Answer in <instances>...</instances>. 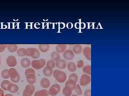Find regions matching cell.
<instances>
[{
  "instance_id": "1",
  "label": "cell",
  "mask_w": 129,
  "mask_h": 96,
  "mask_svg": "<svg viewBox=\"0 0 129 96\" xmlns=\"http://www.w3.org/2000/svg\"><path fill=\"white\" fill-rule=\"evenodd\" d=\"M53 77L57 82L63 83L67 80V74L64 72L56 70L53 72Z\"/></svg>"
},
{
  "instance_id": "2",
  "label": "cell",
  "mask_w": 129,
  "mask_h": 96,
  "mask_svg": "<svg viewBox=\"0 0 129 96\" xmlns=\"http://www.w3.org/2000/svg\"><path fill=\"white\" fill-rule=\"evenodd\" d=\"M8 74L11 80L14 83H17L20 80V75L14 68H12L8 70Z\"/></svg>"
},
{
  "instance_id": "3",
  "label": "cell",
  "mask_w": 129,
  "mask_h": 96,
  "mask_svg": "<svg viewBox=\"0 0 129 96\" xmlns=\"http://www.w3.org/2000/svg\"><path fill=\"white\" fill-rule=\"evenodd\" d=\"M46 64L45 60L41 59L33 60L31 62V64L32 67L35 70H40L44 68Z\"/></svg>"
},
{
  "instance_id": "4",
  "label": "cell",
  "mask_w": 129,
  "mask_h": 96,
  "mask_svg": "<svg viewBox=\"0 0 129 96\" xmlns=\"http://www.w3.org/2000/svg\"><path fill=\"white\" fill-rule=\"evenodd\" d=\"M27 49V56L32 57L33 58L38 59L40 56V53L39 50L36 48H28Z\"/></svg>"
},
{
  "instance_id": "5",
  "label": "cell",
  "mask_w": 129,
  "mask_h": 96,
  "mask_svg": "<svg viewBox=\"0 0 129 96\" xmlns=\"http://www.w3.org/2000/svg\"><path fill=\"white\" fill-rule=\"evenodd\" d=\"M61 87L58 84H54L52 85L49 89L48 91V94L51 96H56L60 92Z\"/></svg>"
},
{
  "instance_id": "6",
  "label": "cell",
  "mask_w": 129,
  "mask_h": 96,
  "mask_svg": "<svg viewBox=\"0 0 129 96\" xmlns=\"http://www.w3.org/2000/svg\"><path fill=\"white\" fill-rule=\"evenodd\" d=\"M90 80V76L86 74H83L81 76L80 80V84L81 86H86L89 84Z\"/></svg>"
},
{
  "instance_id": "7",
  "label": "cell",
  "mask_w": 129,
  "mask_h": 96,
  "mask_svg": "<svg viewBox=\"0 0 129 96\" xmlns=\"http://www.w3.org/2000/svg\"><path fill=\"white\" fill-rule=\"evenodd\" d=\"M6 63L9 67H14L17 64V60L16 57L13 56H9L7 58Z\"/></svg>"
},
{
  "instance_id": "8",
  "label": "cell",
  "mask_w": 129,
  "mask_h": 96,
  "mask_svg": "<svg viewBox=\"0 0 129 96\" xmlns=\"http://www.w3.org/2000/svg\"><path fill=\"white\" fill-rule=\"evenodd\" d=\"M63 56L64 59L67 60H72L74 57V54L73 50H68L63 53Z\"/></svg>"
},
{
  "instance_id": "9",
  "label": "cell",
  "mask_w": 129,
  "mask_h": 96,
  "mask_svg": "<svg viewBox=\"0 0 129 96\" xmlns=\"http://www.w3.org/2000/svg\"><path fill=\"white\" fill-rule=\"evenodd\" d=\"M35 88L33 84H29L25 86V89L24 90L23 93L29 94L32 96L34 93Z\"/></svg>"
},
{
  "instance_id": "10",
  "label": "cell",
  "mask_w": 129,
  "mask_h": 96,
  "mask_svg": "<svg viewBox=\"0 0 129 96\" xmlns=\"http://www.w3.org/2000/svg\"><path fill=\"white\" fill-rule=\"evenodd\" d=\"M67 65V62L64 60H60L56 62V66L57 68L60 70L66 68Z\"/></svg>"
},
{
  "instance_id": "11",
  "label": "cell",
  "mask_w": 129,
  "mask_h": 96,
  "mask_svg": "<svg viewBox=\"0 0 129 96\" xmlns=\"http://www.w3.org/2000/svg\"><path fill=\"white\" fill-rule=\"evenodd\" d=\"M19 90V87L17 85L10 83L8 86V91L12 93H15Z\"/></svg>"
},
{
  "instance_id": "12",
  "label": "cell",
  "mask_w": 129,
  "mask_h": 96,
  "mask_svg": "<svg viewBox=\"0 0 129 96\" xmlns=\"http://www.w3.org/2000/svg\"><path fill=\"white\" fill-rule=\"evenodd\" d=\"M76 86V82L73 80H69L66 82L65 84V87L68 88L71 90H75Z\"/></svg>"
},
{
  "instance_id": "13",
  "label": "cell",
  "mask_w": 129,
  "mask_h": 96,
  "mask_svg": "<svg viewBox=\"0 0 129 96\" xmlns=\"http://www.w3.org/2000/svg\"><path fill=\"white\" fill-rule=\"evenodd\" d=\"M83 52L86 58L88 60H91V49L89 47H86L83 49Z\"/></svg>"
},
{
  "instance_id": "14",
  "label": "cell",
  "mask_w": 129,
  "mask_h": 96,
  "mask_svg": "<svg viewBox=\"0 0 129 96\" xmlns=\"http://www.w3.org/2000/svg\"><path fill=\"white\" fill-rule=\"evenodd\" d=\"M30 60L27 58H23L21 60V66L24 68H26L30 66Z\"/></svg>"
},
{
  "instance_id": "15",
  "label": "cell",
  "mask_w": 129,
  "mask_h": 96,
  "mask_svg": "<svg viewBox=\"0 0 129 96\" xmlns=\"http://www.w3.org/2000/svg\"><path fill=\"white\" fill-rule=\"evenodd\" d=\"M26 80L28 83L31 84H34L36 81V77L35 74H29L26 76Z\"/></svg>"
},
{
  "instance_id": "16",
  "label": "cell",
  "mask_w": 129,
  "mask_h": 96,
  "mask_svg": "<svg viewBox=\"0 0 129 96\" xmlns=\"http://www.w3.org/2000/svg\"><path fill=\"white\" fill-rule=\"evenodd\" d=\"M53 71L52 69L48 66H46L43 69V74L46 77H50L53 74Z\"/></svg>"
},
{
  "instance_id": "17",
  "label": "cell",
  "mask_w": 129,
  "mask_h": 96,
  "mask_svg": "<svg viewBox=\"0 0 129 96\" xmlns=\"http://www.w3.org/2000/svg\"><path fill=\"white\" fill-rule=\"evenodd\" d=\"M41 86L42 88L47 89L50 86V82L47 78H42L41 80Z\"/></svg>"
},
{
  "instance_id": "18",
  "label": "cell",
  "mask_w": 129,
  "mask_h": 96,
  "mask_svg": "<svg viewBox=\"0 0 129 96\" xmlns=\"http://www.w3.org/2000/svg\"><path fill=\"white\" fill-rule=\"evenodd\" d=\"M83 50V47L80 44H76L73 46V51L74 54H80Z\"/></svg>"
},
{
  "instance_id": "19",
  "label": "cell",
  "mask_w": 129,
  "mask_h": 96,
  "mask_svg": "<svg viewBox=\"0 0 129 96\" xmlns=\"http://www.w3.org/2000/svg\"><path fill=\"white\" fill-rule=\"evenodd\" d=\"M67 46L66 44H58L56 47V52L58 54L64 52L66 50Z\"/></svg>"
},
{
  "instance_id": "20",
  "label": "cell",
  "mask_w": 129,
  "mask_h": 96,
  "mask_svg": "<svg viewBox=\"0 0 129 96\" xmlns=\"http://www.w3.org/2000/svg\"><path fill=\"white\" fill-rule=\"evenodd\" d=\"M67 68L70 72H73L76 71L77 66L73 62H69L67 64Z\"/></svg>"
},
{
  "instance_id": "21",
  "label": "cell",
  "mask_w": 129,
  "mask_h": 96,
  "mask_svg": "<svg viewBox=\"0 0 129 96\" xmlns=\"http://www.w3.org/2000/svg\"><path fill=\"white\" fill-rule=\"evenodd\" d=\"M8 50L10 52L13 53L16 52L18 50V46L16 44H7V46Z\"/></svg>"
},
{
  "instance_id": "22",
  "label": "cell",
  "mask_w": 129,
  "mask_h": 96,
  "mask_svg": "<svg viewBox=\"0 0 129 96\" xmlns=\"http://www.w3.org/2000/svg\"><path fill=\"white\" fill-rule=\"evenodd\" d=\"M48 91L46 89H42L36 92L34 96H48Z\"/></svg>"
},
{
  "instance_id": "23",
  "label": "cell",
  "mask_w": 129,
  "mask_h": 96,
  "mask_svg": "<svg viewBox=\"0 0 129 96\" xmlns=\"http://www.w3.org/2000/svg\"><path fill=\"white\" fill-rule=\"evenodd\" d=\"M50 46L49 44H41L39 46V50L42 52L45 53L48 52L50 49Z\"/></svg>"
},
{
  "instance_id": "24",
  "label": "cell",
  "mask_w": 129,
  "mask_h": 96,
  "mask_svg": "<svg viewBox=\"0 0 129 96\" xmlns=\"http://www.w3.org/2000/svg\"><path fill=\"white\" fill-rule=\"evenodd\" d=\"M17 54L19 57H24L27 56V49L24 48H20L17 50Z\"/></svg>"
},
{
  "instance_id": "25",
  "label": "cell",
  "mask_w": 129,
  "mask_h": 96,
  "mask_svg": "<svg viewBox=\"0 0 129 96\" xmlns=\"http://www.w3.org/2000/svg\"><path fill=\"white\" fill-rule=\"evenodd\" d=\"M51 57L52 60L56 62L60 60V54L56 51H53L51 54Z\"/></svg>"
},
{
  "instance_id": "26",
  "label": "cell",
  "mask_w": 129,
  "mask_h": 96,
  "mask_svg": "<svg viewBox=\"0 0 129 96\" xmlns=\"http://www.w3.org/2000/svg\"><path fill=\"white\" fill-rule=\"evenodd\" d=\"M10 83L11 82L9 80H4L1 83V87L4 90L8 91V86Z\"/></svg>"
},
{
  "instance_id": "27",
  "label": "cell",
  "mask_w": 129,
  "mask_h": 96,
  "mask_svg": "<svg viewBox=\"0 0 129 96\" xmlns=\"http://www.w3.org/2000/svg\"><path fill=\"white\" fill-rule=\"evenodd\" d=\"M73 90L68 88L64 87L62 90V94L64 96H70L72 95Z\"/></svg>"
},
{
  "instance_id": "28",
  "label": "cell",
  "mask_w": 129,
  "mask_h": 96,
  "mask_svg": "<svg viewBox=\"0 0 129 96\" xmlns=\"http://www.w3.org/2000/svg\"><path fill=\"white\" fill-rule=\"evenodd\" d=\"M83 72L86 74L90 76L91 75V66L89 65L85 66L83 68Z\"/></svg>"
},
{
  "instance_id": "29",
  "label": "cell",
  "mask_w": 129,
  "mask_h": 96,
  "mask_svg": "<svg viewBox=\"0 0 129 96\" xmlns=\"http://www.w3.org/2000/svg\"><path fill=\"white\" fill-rule=\"evenodd\" d=\"M1 76L2 78L4 79H7L9 78V74H8V70L5 69L3 70L1 72Z\"/></svg>"
},
{
  "instance_id": "30",
  "label": "cell",
  "mask_w": 129,
  "mask_h": 96,
  "mask_svg": "<svg viewBox=\"0 0 129 96\" xmlns=\"http://www.w3.org/2000/svg\"><path fill=\"white\" fill-rule=\"evenodd\" d=\"M56 66V62L52 60H48L46 63V66H48L53 69Z\"/></svg>"
},
{
  "instance_id": "31",
  "label": "cell",
  "mask_w": 129,
  "mask_h": 96,
  "mask_svg": "<svg viewBox=\"0 0 129 96\" xmlns=\"http://www.w3.org/2000/svg\"><path fill=\"white\" fill-rule=\"evenodd\" d=\"M75 92H76L77 95H79V96H81L83 94L82 89L81 88L79 84H76V88H75Z\"/></svg>"
},
{
  "instance_id": "32",
  "label": "cell",
  "mask_w": 129,
  "mask_h": 96,
  "mask_svg": "<svg viewBox=\"0 0 129 96\" xmlns=\"http://www.w3.org/2000/svg\"><path fill=\"white\" fill-rule=\"evenodd\" d=\"M69 80H73L77 82L78 80V76L75 73H72L69 76Z\"/></svg>"
},
{
  "instance_id": "33",
  "label": "cell",
  "mask_w": 129,
  "mask_h": 96,
  "mask_svg": "<svg viewBox=\"0 0 129 96\" xmlns=\"http://www.w3.org/2000/svg\"><path fill=\"white\" fill-rule=\"evenodd\" d=\"M32 73L35 74V71L34 70L31 68L26 69L25 70V72H24L25 76L28 75L29 74H32Z\"/></svg>"
},
{
  "instance_id": "34",
  "label": "cell",
  "mask_w": 129,
  "mask_h": 96,
  "mask_svg": "<svg viewBox=\"0 0 129 96\" xmlns=\"http://www.w3.org/2000/svg\"><path fill=\"white\" fill-rule=\"evenodd\" d=\"M84 66V62L82 60H80L77 63L76 66L79 68H81Z\"/></svg>"
},
{
  "instance_id": "35",
  "label": "cell",
  "mask_w": 129,
  "mask_h": 96,
  "mask_svg": "<svg viewBox=\"0 0 129 96\" xmlns=\"http://www.w3.org/2000/svg\"><path fill=\"white\" fill-rule=\"evenodd\" d=\"M7 44H0V53L3 52L7 48Z\"/></svg>"
},
{
  "instance_id": "36",
  "label": "cell",
  "mask_w": 129,
  "mask_h": 96,
  "mask_svg": "<svg viewBox=\"0 0 129 96\" xmlns=\"http://www.w3.org/2000/svg\"><path fill=\"white\" fill-rule=\"evenodd\" d=\"M84 96H91V90L90 89L86 90L84 92Z\"/></svg>"
},
{
  "instance_id": "37",
  "label": "cell",
  "mask_w": 129,
  "mask_h": 96,
  "mask_svg": "<svg viewBox=\"0 0 129 96\" xmlns=\"http://www.w3.org/2000/svg\"><path fill=\"white\" fill-rule=\"evenodd\" d=\"M4 94V90L2 89L1 88H0V96H3Z\"/></svg>"
},
{
  "instance_id": "38",
  "label": "cell",
  "mask_w": 129,
  "mask_h": 96,
  "mask_svg": "<svg viewBox=\"0 0 129 96\" xmlns=\"http://www.w3.org/2000/svg\"><path fill=\"white\" fill-rule=\"evenodd\" d=\"M22 96H31V95H29L27 94H25V93H23V94Z\"/></svg>"
},
{
  "instance_id": "39",
  "label": "cell",
  "mask_w": 129,
  "mask_h": 96,
  "mask_svg": "<svg viewBox=\"0 0 129 96\" xmlns=\"http://www.w3.org/2000/svg\"><path fill=\"white\" fill-rule=\"evenodd\" d=\"M5 96H14L11 94H7L5 95Z\"/></svg>"
},
{
  "instance_id": "40",
  "label": "cell",
  "mask_w": 129,
  "mask_h": 96,
  "mask_svg": "<svg viewBox=\"0 0 129 96\" xmlns=\"http://www.w3.org/2000/svg\"><path fill=\"white\" fill-rule=\"evenodd\" d=\"M70 96H78V95H76V94H73V95H72Z\"/></svg>"
},
{
  "instance_id": "41",
  "label": "cell",
  "mask_w": 129,
  "mask_h": 96,
  "mask_svg": "<svg viewBox=\"0 0 129 96\" xmlns=\"http://www.w3.org/2000/svg\"><path fill=\"white\" fill-rule=\"evenodd\" d=\"M1 59H0V65H1Z\"/></svg>"
},
{
  "instance_id": "42",
  "label": "cell",
  "mask_w": 129,
  "mask_h": 96,
  "mask_svg": "<svg viewBox=\"0 0 129 96\" xmlns=\"http://www.w3.org/2000/svg\"><path fill=\"white\" fill-rule=\"evenodd\" d=\"M1 58V56H0V59Z\"/></svg>"
}]
</instances>
